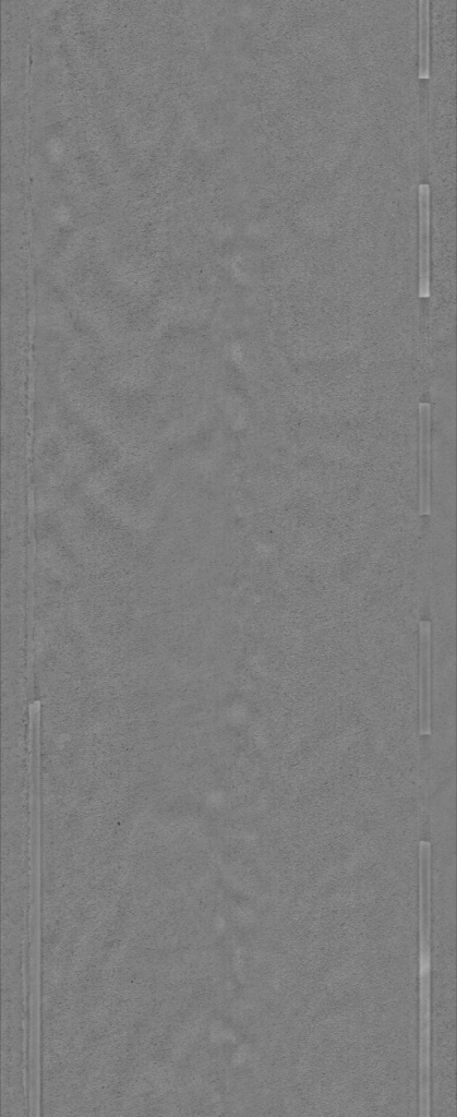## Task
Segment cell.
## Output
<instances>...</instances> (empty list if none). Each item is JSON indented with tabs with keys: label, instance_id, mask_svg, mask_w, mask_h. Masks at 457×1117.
Here are the masks:
<instances>
[{
	"label": "cell",
	"instance_id": "cell-3",
	"mask_svg": "<svg viewBox=\"0 0 457 1117\" xmlns=\"http://www.w3.org/2000/svg\"><path fill=\"white\" fill-rule=\"evenodd\" d=\"M419 297H430V186L419 188Z\"/></svg>",
	"mask_w": 457,
	"mask_h": 1117
},
{
	"label": "cell",
	"instance_id": "cell-1",
	"mask_svg": "<svg viewBox=\"0 0 457 1117\" xmlns=\"http://www.w3.org/2000/svg\"><path fill=\"white\" fill-rule=\"evenodd\" d=\"M432 734V660L431 624L429 620L420 623V660H419V735Z\"/></svg>",
	"mask_w": 457,
	"mask_h": 1117
},
{
	"label": "cell",
	"instance_id": "cell-2",
	"mask_svg": "<svg viewBox=\"0 0 457 1117\" xmlns=\"http://www.w3.org/2000/svg\"><path fill=\"white\" fill-rule=\"evenodd\" d=\"M420 515H429L431 487V406H419Z\"/></svg>",
	"mask_w": 457,
	"mask_h": 1117
},
{
	"label": "cell",
	"instance_id": "cell-4",
	"mask_svg": "<svg viewBox=\"0 0 457 1117\" xmlns=\"http://www.w3.org/2000/svg\"><path fill=\"white\" fill-rule=\"evenodd\" d=\"M419 22V79L430 77V2L420 0L418 3Z\"/></svg>",
	"mask_w": 457,
	"mask_h": 1117
}]
</instances>
